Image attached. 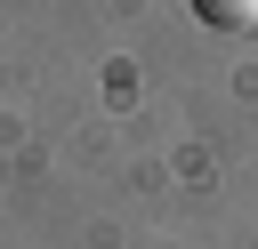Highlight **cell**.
Segmentation results:
<instances>
[{
	"label": "cell",
	"instance_id": "6da1fadb",
	"mask_svg": "<svg viewBox=\"0 0 258 249\" xmlns=\"http://www.w3.org/2000/svg\"><path fill=\"white\" fill-rule=\"evenodd\" d=\"M202 8V24H218V32H250L258 24V0H194Z\"/></svg>",
	"mask_w": 258,
	"mask_h": 249
}]
</instances>
